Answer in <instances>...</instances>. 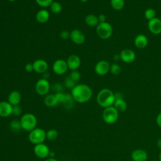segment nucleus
I'll list each match as a JSON object with an SVG mask.
<instances>
[{"instance_id":"8","label":"nucleus","mask_w":161,"mask_h":161,"mask_svg":"<svg viewBox=\"0 0 161 161\" xmlns=\"http://www.w3.org/2000/svg\"><path fill=\"white\" fill-rule=\"evenodd\" d=\"M52 70L53 72L58 75L64 74L68 70V66L66 60L63 59H57L52 65Z\"/></svg>"},{"instance_id":"7","label":"nucleus","mask_w":161,"mask_h":161,"mask_svg":"<svg viewBox=\"0 0 161 161\" xmlns=\"http://www.w3.org/2000/svg\"><path fill=\"white\" fill-rule=\"evenodd\" d=\"M50 89V85L48 79L42 78L36 83L35 91L40 96L47 95Z\"/></svg>"},{"instance_id":"15","label":"nucleus","mask_w":161,"mask_h":161,"mask_svg":"<svg viewBox=\"0 0 161 161\" xmlns=\"http://www.w3.org/2000/svg\"><path fill=\"white\" fill-rule=\"evenodd\" d=\"M68 69L71 70H77L80 65V59L77 55H70L66 60Z\"/></svg>"},{"instance_id":"1","label":"nucleus","mask_w":161,"mask_h":161,"mask_svg":"<svg viewBox=\"0 0 161 161\" xmlns=\"http://www.w3.org/2000/svg\"><path fill=\"white\" fill-rule=\"evenodd\" d=\"M71 95L74 101L79 103H85L89 101L92 96L91 88L87 84H79L71 89Z\"/></svg>"},{"instance_id":"38","label":"nucleus","mask_w":161,"mask_h":161,"mask_svg":"<svg viewBox=\"0 0 161 161\" xmlns=\"http://www.w3.org/2000/svg\"><path fill=\"white\" fill-rule=\"evenodd\" d=\"M25 71L27 72H31L33 70V64L31 63H27L25 66Z\"/></svg>"},{"instance_id":"29","label":"nucleus","mask_w":161,"mask_h":161,"mask_svg":"<svg viewBox=\"0 0 161 161\" xmlns=\"http://www.w3.org/2000/svg\"><path fill=\"white\" fill-rule=\"evenodd\" d=\"M144 16L145 18L148 21L151 20L156 17V11L153 8H147L144 12Z\"/></svg>"},{"instance_id":"6","label":"nucleus","mask_w":161,"mask_h":161,"mask_svg":"<svg viewBox=\"0 0 161 161\" xmlns=\"http://www.w3.org/2000/svg\"><path fill=\"white\" fill-rule=\"evenodd\" d=\"M118 113L113 106L104 108L103 112V121L107 124L114 123L118 119Z\"/></svg>"},{"instance_id":"39","label":"nucleus","mask_w":161,"mask_h":161,"mask_svg":"<svg viewBox=\"0 0 161 161\" xmlns=\"http://www.w3.org/2000/svg\"><path fill=\"white\" fill-rule=\"evenodd\" d=\"M98 20H99V23H103L106 21V16L103 14H100L98 16Z\"/></svg>"},{"instance_id":"37","label":"nucleus","mask_w":161,"mask_h":161,"mask_svg":"<svg viewBox=\"0 0 161 161\" xmlns=\"http://www.w3.org/2000/svg\"><path fill=\"white\" fill-rule=\"evenodd\" d=\"M60 36L63 40H67L70 38V32L67 30H63L60 33Z\"/></svg>"},{"instance_id":"43","label":"nucleus","mask_w":161,"mask_h":161,"mask_svg":"<svg viewBox=\"0 0 161 161\" xmlns=\"http://www.w3.org/2000/svg\"><path fill=\"white\" fill-rule=\"evenodd\" d=\"M113 59L115 60V61H118V60L120 59V56L119 55H114V57H113Z\"/></svg>"},{"instance_id":"16","label":"nucleus","mask_w":161,"mask_h":161,"mask_svg":"<svg viewBox=\"0 0 161 161\" xmlns=\"http://www.w3.org/2000/svg\"><path fill=\"white\" fill-rule=\"evenodd\" d=\"M13 106L8 101L0 102V116L6 118L12 114Z\"/></svg>"},{"instance_id":"47","label":"nucleus","mask_w":161,"mask_h":161,"mask_svg":"<svg viewBox=\"0 0 161 161\" xmlns=\"http://www.w3.org/2000/svg\"><path fill=\"white\" fill-rule=\"evenodd\" d=\"M8 1H9V2H14V1H16V0H8Z\"/></svg>"},{"instance_id":"22","label":"nucleus","mask_w":161,"mask_h":161,"mask_svg":"<svg viewBox=\"0 0 161 161\" xmlns=\"http://www.w3.org/2000/svg\"><path fill=\"white\" fill-rule=\"evenodd\" d=\"M84 21L87 25L91 26V27L97 26V25L99 23L97 16L93 14H87L86 16Z\"/></svg>"},{"instance_id":"45","label":"nucleus","mask_w":161,"mask_h":161,"mask_svg":"<svg viewBox=\"0 0 161 161\" xmlns=\"http://www.w3.org/2000/svg\"><path fill=\"white\" fill-rule=\"evenodd\" d=\"M158 158H159V160L161 161V150H160V152L159 155H158Z\"/></svg>"},{"instance_id":"48","label":"nucleus","mask_w":161,"mask_h":161,"mask_svg":"<svg viewBox=\"0 0 161 161\" xmlns=\"http://www.w3.org/2000/svg\"><path fill=\"white\" fill-rule=\"evenodd\" d=\"M155 161H160V160H155Z\"/></svg>"},{"instance_id":"14","label":"nucleus","mask_w":161,"mask_h":161,"mask_svg":"<svg viewBox=\"0 0 161 161\" xmlns=\"http://www.w3.org/2000/svg\"><path fill=\"white\" fill-rule=\"evenodd\" d=\"M33 70L38 74H43L47 71L48 65L47 62L43 59H37L33 62Z\"/></svg>"},{"instance_id":"12","label":"nucleus","mask_w":161,"mask_h":161,"mask_svg":"<svg viewBox=\"0 0 161 161\" xmlns=\"http://www.w3.org/2000/svg\"><path fill=\"white\" fill-rule=\"evenodd\" d=\"M70 39L74 43L81 45L85 41V36L80 30L74 29L70 32Z\"/></svg>"},{"instance_id":"11","label":"nucleus","mask_w":161,"mask_h":161,"mask_svg":"<svg viewBox=\"0 0 161 161\" xmlns=\"http://www.w3.org/2000/svg\"><path fill=\"white\" fill-rule=\"evenodd\" d=\"M148 28L149 31L154 35L161 33V19L155 17L149 20L148 22Z\"/></svg>"},{"instance_id":"34","label":"nucleus","mask_w":161,"mask_h":161,"mask_svg":"<svg viewBox=\"0 0 161 161\" xmlns=\"http://www.w3.org/2000/svg\"><path fill=\"white\" fill-rule=\"evenodd\" d=\"M22 108L19 105L13 106V111L12 114L15 116H19L22 114Z\"/></svg>"},{"instance_id":"23","label":"nucleus","mask_w":161,"mask_h":161,"mask_svg":"<svg viewBox=\"0 0 161 161\" xmlns=\"http://www.w3.org/2000/svg\"><path fill=\"white\" fill-rule=\"evenodd\" d=\"M113 106L118 112H123L127 108V104L123 98L122 99H116Z\"/></svg>"},{"instance_id":"36","label":"nucleus","mask_w":161,"mask_h":161,"mask_svg":"<svg viewBox=\"0 0 161 161\" xmlns=\"http://www.w3.org/2000/svg\"><path fill=\"white\" fill-rule=\"evenodd\" d=\"M52 90H53L55 92V93L63 92V86L60 83H55L52 86Z\"/></svg>"},{"instance_id":"28","label":"nucleus","mask_w":161,"mask_h":161,"mask_svg":"<svg viewBox=\"0 0 161 161\" xmlns=\"http://www.w3.org/2000/svg\"><path fill=\"white\" fill-rule=\"evenodd\" d=\"M74 100L71 94H66L65 101L63 103L64 106L67 109L71 108L74 104Z\"/></svg>"},{"instance_id":"41","label":"nucleus","mask_w":161,"mask_h":161,"mask_svg":"<svg viewBox=\"0 0 161 161\" xmlns=\"http://www.w3.org/2000/svg\"><path fill=\"white\" fill-rule=\"evenodd\" d=\"M157 145L158 148L161 150V138L158 139V140L157 142Z\"/></svg>"},{"instance_id":"44","label":"nucleus","mask_w":161,"mask_h":161,"mask_svg":"<svg viewBox=\"0 0 161 161\" xmlns=\"http://www.w3.org/2000/svg\"><path fill=\"white\" fill-rule=\"evenodd\" d=\"M44 161H58L57 159H55V158H47L46 160H45Z\"/></svg>"},{"instance_id":"25","label":"nucleus","mask_w":161,"mask_h":161,"mask_svg":"<svg viewBox=\"0 0 161 161\" xmlns=\"http://www.w3.org/2000/svg\"><path fill=\"white\" fill-rule=\"evenodd\" d=\"M50 9L52 13L53 14H59L62 10V6L61 4L57 1H53L50 6Z\"/></svg>"},{"instance_id":"40","label":"nucleus","mask_w":161,"mask_h":161,"mask_svg":"<svg viewBox=\"0 0 161 161\" xmlns=\"http://www.w3.org/2000/svg\"><path fill=\"white\" fill-rule=\"evenodd\" d=\"M156 122L157 125L161 128V112L158 114L156 118Z\"/></svg>"},{"instance_id":"30","label":"nucleus","mask_w":161,"mask_h":161,"mask_svg":"<svg viewBox=\"0 0 161 161\" xmlns=\"http://www.w3.org/2000/svg\"><path fill=\"white\" fill-rule=\"evenodd\" d=\"M109 71L111 72V73L112 74L117 75H119L121 73V67L118 64L113 63L110 65Z\"/></svg>"},{"instance_id":"13","label":"nucleus","mask_w":161,"mask_h":161,"mask_svg":"<svg viewBox=\"0 0 161 161\" xmlns=\"http://www.w3.org/2000/svg\"><path fill=\"white\" fill-rule=\"evenodd\" d=\"M119 56H120V59L123 62L128 64L133 62L136 58L135 53L132 50L129 48L123 49L120 52Z\"/></svg>"},{"instance_id":"27","label":"nucleus","mask_w":161,"mask_h":161,"mask_svg":"<svg viewBox=\"0 0 161 161\" xmlns=\"http://www.w3.org/2000/svg\"><path fill=\"white\" fill-rule=\"evenodd\" d=\"M58 133L55 129H50L46 131V139L49 141H53L58 137Z\"/></svg>"},{"instance_id":"5","label":"nucleus","mask_w":161,"mask_h":161,"mask_svg":"<svg viewBox=\"0 0 161 161\" xmlns=\"http://www.w3.org/2000/svg\"><path fill=\"white\" fill-rule=\"evenodd\" d=\"M96 33L97 36L103 40L108 39L112 35V26L108 22L99 23L96 26Z\"/></svg>"},{"instance_id":"17","label":"nucleus","mask_w":161,"mask_h":161,"mask_svg":"<svg viewBox=\"0 0 161 161\" xmlns=\"http://www.w3.org/2000/svg\"><path fill=\"white\" fill-rule=\"evenodd\" d=\"M131 157L133 161H146L148 154L145 150L136 149L132 152Z\"/></svg>"},{"instance_id":"18","label":"nucleus","mask_w":161,"mask_h":161,"mask_svg":"<svg viewBox=\"0 0 161 161\" xmlns=\"http://www.w3.org/2000/svg\"><path fill=\"white\" fill-rule=\"evenodd\" d=\"M21 101V93L18 91H12L8 96V101L12 105H19Z\"/></svg>"},{"instance_id":"9","label":"nucleus","mask_w":161,"mask_h":161,"mask_svg":"<svg viewBox=\"0 0 161 161\" xmlns=\"http://www.w3.org/2000/svg\"><path fill=\"white\" fill-rule=\"evenodd\" d=\"M33 151L35 155L40 158H47L50 152L48 146L44 143L35 145Z\"/></svg>"},{"instance_id":"20","label":"nucleus","mask_w":161,"mask_h":161,"mask_svg":"<svg viewBox=\"0 0 161 161\" xmlns=\"http://www.w3.org/2000/svg\"><path fill=\"white\" fill-rule=\"evenodd\" d=\"M50 18V13L49 12L45 9H40L38 11L35 16V18L36 21H38L40 23H45L48 21Z\"/></svg>"},{"instance_id":"42","label":"nucleus","mask_w":161,"mask_h":161,"mask_svg":"<svg viewBox=\"0 0 161 161\" xmlns=\"http://www.w3.org/2000/svg\"><path fill=\"white\" fill-rule=\"evenodd\" d=\"M48 77H49V74H48V72H45V73L43 74V79H48Z\"/></svg>"},{"instance_id":"4","label":"nucleus","mask_w":161,"mask_h":161,"mask_svg":"<svg viewBox=\"0 0 161 161\" xmlns=\"http://www.w3.org/2000/svg\"><path fill=\"white\" fill-rule=\"evenodd\" d=\"M28 139L34 145L42 143L46 140V131L41 128H35L29 132Z\"/></svg>"},{"instance_id":"3","label":"nucleus","mask_w":161,"mask_h":161,"mask_svg":"<svg viewBox=\"0 0 161 161\" xmlns=\"http://www.w3.org/2000/svg\"><path fill=\"white\" fill-rule=\"evenodd\" d=\"M19 121L21 128L25 131L30 132L36 128L37 119L36 117L32 113L24 114L23 116H21Z\"/></svg>"},{"instance_id":"31","label":"nucleus","mask_w":161,"mask_h":161,"mask_svg":"<svg viewBox=\"0 0 161 161\" xmlns=\"http://www.w3.org/2000/svg\"><path fill=\"white\" fill-rule=\"evenodd\" d=\"M75 82L69 76H67L64 80V86L65 87L72 89L75 86Z\"/></svg>"},{"instance_id":"21","label":"nucleus","mask_w":161,"mask_h":161,"mask_svg":"<svg viewBox=\"0 0 161 161\" xmlns=\"http://www.w3.org/2000/svg\"><path fill=\"white\" fill-rule=\"evenodd\" d=\"M44 103L47 106L50 107V108L54 107L58 104L55 94H47L45 97Z\"/></svg>"},{"instance_id":"35","label":"nucleus","mask_w":161,"mask_h":161,"mask_svg":"<svg viewBox=\"0 0 161 161\" xmlns=\"http://www.w3.org/2000/svg\"><path fill=\"white\" fill-rule=\"evenodd\" d=\"M55 96H56V98L58 101V103H62L64 102L65 101V96H66V94L64 93L63 92H57L55 94Z\"/></svg>"},{"instance_id":"10","label":"nucleus","mask_w":161,"mask_h":161,"mask_svg":"<svg viewBox=\"0 0 161 161\" xmlns=\"http://www.w3.org/2000/svg\"><path fill=\"white\" fill-rule=\"evenodd\" d=\"M110 65L106 60H100L95 65V72L99 75H104L109 71Z\"/></svg>"},{"instance_id":"26","label":"nucleus","mask_w":161,"mask_h":161,"mask_svg":"<svg viewBox=\"0 0 161 161\" xmlns=\"http://www.w3.org/2000/svg\"><path fill=\"white\" fill-rule=\"evenodd\" d=\"M110 3L113 9L116 11L122 9L125 6L124 0H111Z\"/></svg>"},{"instance_id":"32","label":"nucleus","mask_w":161,"mask_h":161,"mask_svg":"<svg viewBox=\"0 0 161 161\" xmlns=\"http://www.w3.org/2000/svg\"><path fill=\"white\" fill-rule=\"evenodd\" d=\"M53 1V0H35L36 3L42 8L50 7Z\"/></svg>"},{"instance_id":"19","label":"nucleus","mask_w":161,"mask_h":161,"mask_svg":"<svg viewBox=\"0 0 161 161\" xmlns=\"http://www.w3.org/2000/svg\"><path fill=\"white\" fill-rule=\"evenodd\" d=\"M134 44L139 49L145 48L148 45V39L145 35L139 34L134 39Z\"/></svg>"},{"instance_id":"33","label":"nucleus","mask_w":161,"mask_h":161,"mask_svg":"<svg viewBox=\"0 0 161 161\" xmlns=\"http://www.w3.org/2000/svg\"><path fill=\"white\" fill-rule=\"evenodd\" d=\"M69 76L75 82L79 81L80 79V74L79 73V72L77 70H72L71 73L70 74V75Z\"/></svg>"},{"instance_id":"24","label":"nucleus","mask_w":161,"mask_h":161,"mask_svg":"<svg viewBox=\"0 0 161 161\" xmlns=\"http://www.w3.org/2000/svg\"><path fill=\"white\" fill-rule=\"evenodd\" d=\"M9 129L13 133L19 132L22 130L20 121L16 119L12 120L9 123Z\"/></svg>"},{"instance_id":"2","label":"nucleus","mask_w":161,"mask_h":161,"mask_svg":"<svg viewBox=\"0 0 161 161\" xmlns=\"http://www.w3.org/2000/svg\"><path fill=\"white\" fill-rule=\"evenodd\" d=\"M96 100L97 104L102 108H106L112 106L115 101L114 93L109 89L104 88L98 92Z\"/></svg>"},{"instance_id":"46","label":"nucleus","mask_w":161,"mask_h":161,"mask_svg":"<svg viewBox=\"0 0 161 161\" xmlns=\"http://www.w3.org/2000/svg\"><path fill=\"white\" fill-rule=\"evenodd\" d=\"M80 1H81V2H83V3H86V2H87L88 0H79Z\"/></svg>"}]
</instances>
